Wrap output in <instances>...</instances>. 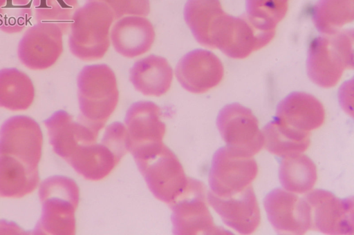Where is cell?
Returning <instances> with one entry per match:
<instances>
[{"instance_id":"29","label":"cell","mask_w":354,"mask_h":235,"mask_svg":"<svg viewBox=\"0 0 354 235\" xmlns=\"http://www.w3.org/2000/svg\"><path fill=\"white\" fill-rule=\"evenodd\" d=\"M106 3L115 20L125 15L147 16L150 12L149 0H99Z\"/></svg>"},{"instance_id":"27","label":"cell","mask_w":354,"mask_h":235,"mask_svg":"<svg viewBox=\"0 0 354 235\" xmlns=\"http://www.w3.org/2000/svg\"><path fill=\"white\" fill-rule=\"evenodd\" d=\"M354 19V0H319L313 20L322 34L335 33Z\"/></svg>"},{"instance_id":"13","label":"cell","mask_w":354,"mask_h":235,"mask_svg":"<svg viewBox=\"0 0 354 235\" xmlns=\"http://www.w3.org/2000/svg\"><path fill=\"white\" fill-rule=\"evenodd\" d=\"M270 223L279 234H304L311 228L308 203L292 192L277 188L264 198Z\"/></svg>"},{"instance_id":"20","label":"cell","mask_w":354,"mask_h":235,"mask_svg":"<svg viewBox=\"0 0 354 235\" xmlns=\"http://www.w3.org/2000/svg\"><path fill=\"white\" fill-rule=\"evenodd\" d=\"M110 36L117 52L125 57L133 58L150 50L155 40V31L147 19L130 15L115 23Z\"/></svg>"},{"instance_id":"7","label":"cell","mask_w":354,"mask_h":235,"mask_svg":"<svg viewBox=\"0 0 354 235\" xmlns=\"http://www.w3.org/2000/svg\"><path fill=\"white\" fill-rule=\"evenodd\" d=\"M204 184L189 178L180 196L171 204L173 232L178 235L232 234L216 226L206 203Z\"/></svg>"},{"instance_id":"1","label":"cell","mask_w":354,"mask_h":235,"mask_svg":"<svg viewBox=\"0 0 354 235\" xmlns=\"http://www.w3.org/2000/svg\"><path fill=\"white\" fill-rule=\"evenodd\" d=\"M77 88L79 119L100 132L118 103L115 73L106 64L86 65L78 74Z\"/></svg>"},{"instance_id":"19","label":"cell","mask_w":354,"mask_h":235,"mask_svg":"<svg viewBox=\"0 0 354 235\" xmlns=\"http://www.w3.org/2000/svg\"><path fill=\"white\" fill-rule=\"evenodd\" d=\"M274 119L290 128L309 132L323 124L325 110L322 103L314 96L295 92L280 101Z\"/></svg>"},{"instance_id":"15","label":"cell","mask_w":354,"mask_h":235,"mask_svg":"<svg viewBox=\"0 0 354 235\" xmlns=\"http://www.w3.org/2000/svg\"><path fill=\"white\" fill-rule=\"evenodd\" d=\"M175 72L183 88L192 93L202 94L219 84L224 69L221 60L213 52L197 49L180 59Z\"/></svg>"},{"instance_id":"25","label":"cell","mask_w":354,"mask_h":235,"mask_svg":"<svg viewBox=\"0 0 354 235\" xmlns=\"http://www.w3.org/2000/svg\"><path fill=\"white\" fill-rule=\"evenodd\" d=\"M261 132L266 148L279 156L301 154L310 145L309 132L290 128L275 119L268 123Z\"/></svg>"},{"instance_id":"11","label":"cell","mask_w":354,"mask_h":235,"mask_svg":"<svg viewBox=\"0 0 354 235\" xmlns=\"http://www.w3.org/2000/svg\"><path fill=\"white\" fill-rule=\"evenodd\" d=\"M305 199L310 208L312 229L326 234H353V198L342 199L328 191L315 190Z\"/></svg>"},{"instance_id":"28","label":"cell","mask_w":354,"mask_h":235,"mask_svg":"<svg viewBox=\"0 0 354 235\" xmlns=\"http://www.w3.org/2000/svg\"><path fill=\"white\" fill-rule=\"evenodd\" d=\"M289 0H246V14L258 27L275 30L286 14Z\"/></svg>"},{"instance_id":"12","label":"cell","mask_w":354,"mask_h":235,"mask_svg":"<svg viewBox=\"0 0 354 235\" xmlns=\"http://www.w3.org/2000/svg\"><path fill=\"white\" fill-rule=\"evenodd\" d=\"M42 143L40 126L29 116H12L1 127L0 156H10L37 167L41 156Z\"/></svg>"},{"instance_id":"6","label":"cell","mask_w":354,"mask_h":235,"mask_svg":"<svg viewBox=\"0 0 354 235\" xmlns=\"http://www.w3.org/2000/svg\"><path fill=\"white\" fill-rule=\"evenodd\" d=\"M128 151L126 127L114 122L106 128L100 143L83 145L67 162L84 178L96 181L107 176Z\"/></svg>"},{"instance_id":"23","label":"cell","mask_w":354,"mask_h":235,"mask_svg":"<svg viewBox=\"0 0 354 235\" xmlns=\"http://www.w3.org/2000/svg\"><path fill=\"white\" fill-rule=\"evenodd\" d=\"M39 181L37 167L10 156H0V197L21 198L31 193Z\"/></svg>"},{"instance_id":"22","label":"cell","mask_w":354,"mask_h":235,"mask_svg":"<svg viewBox=\"0 0 354 235\" xmlns=\"http://www.w3.org/2000/svg\"><path fill=\"white\" fill-rule=\"evenodd\" d=\"M129 73L136 90L146 96L163 95L169 90L173 79V70L168 61L155 54L136 61Z\"/></svg>"},{"instance_id":"14","label":"cell","mask_w":354,"mask_h":235,"mask_svg":"<svg viewBox=\"0 0 354 235\" xmlns=\"http://www.w3.org/2000/svg\"><path fill=\"white\" fill-rule=\"evenodd\" d=\"M62 29L55 24L32 27L21 39L18 57L26 67L41 70L53 66L63 52Z\"/></svg>"},{"instance_id":"9","label":"cell","mask_w":354,"mask_h":235,"mask_svg":"<svg viewBox=\"0 0 354 235\" xmlns=\"http://www.w3.org/2000/svg\"><path fill=\"white\" fill-rule=\"evenodd\" d=\"M216 124L227 146L252 156L261 150L263 134L250 109L239 103L227 105L219 112Z\"/></svg>"},{"instance_id":"16","label":"cell","mask_w":354,"mask_h":235,"mask_svg":"<svg viewBox=\"0 0 354 235\" xmlns=\"http://www.w3.org/2000/svg\"><path fill=\"white\" fill-rule=\"evenodd\" d=\"M161 115L160 108L151 101H138L129 107L124 123L131 154L162 143L166 126Z\"/></svg>"},{"instance_id":"24","label":"cell","mask_w":354,"mask_h":235,"mask_svg":"<svg viewBox=\"0 0 354 235\" xmlns=\"http://www.w3.org/2000/svg\"><path fill=\"white\" fill-rule=\"evenodd\" d=\"M35 99L30 78L14 68L0 70V107L12 111L26 110Z\"/></svg>"},{"instance_id":"21","label":"cell","mask_w":354,"mask_h":235,"mask_svg":"<svg viewBox=\"0 0 354 235\" xmlns=\"http://www.w3.org/2000/svg\"><path fill=\"white\" fill-rule=\"evenodd\" d=\"M226 13L220 0H187L184 18L196 41L202 45L216 48V38Z\"/></svg>"},{"instance_id":"8","label":"cell","mask_w":354,"mask_h":235,"mask_svg":"<svg viewBox=\"0 0 354 235\" xmlns=\"http://www.w3.org/2000/svg\"><path fill=\"white\" fill-rule=\"evenodd\" d=\"M258 173L252 156L228 146L214 154L209 174L210 192L218 197H228L249 187Z\"/></svg>"},{"instance_id":"3","label":"cell","mask_w":354,"mask_h":235,"mask_svg":"<svg viewBox=\"0 0 354 235\" xmlns=\"http://www.w3.org/2000/svg\"><path fill=\"white\" fill-rule=\"evenodd\" d=\"M115 20L111 10L99 0H87L73 15L68 44L71 52L84 61L102 59L110 45L109 30Z\"/></svg>"},{"instance_id":"5","label":"cell","mask_w":354,"mask_h":235,"mask_svg":"<svg viewBox=\"0 0 354 235\" xmlns=\"http://www.w3.org/2000/svg\"><path fill=\"white\" fill-rule=\"evenodd\" d=\"M353 31L346 30L323 34L310 43L307 72L317 85L335 86L345 70L353 68Z\"/></svg>"},{"instance_id":"10","label":"cell","mask_w":354,"mask_h":235,"mask_svg":"<svg viewBox=\"0 0 354 235\" xmlns=\"http://www.w3.org/2000/svg\"><path fill=\"white\" fill-rule=\"evenodd\" d=\"M275 30L262 29L243 14H225L216 39V48L233 59H243L268 44Z\"/></svg>"},{"instance_id":"18","label":"cell","mask_w":354,"mask_h":235,"mask_svg":"<svg viewBox=\"0 0 354 235\" xmlns=\"http://www.w3.org/2000/svg\"><path fill=\"white\" fill-rule=\"evenodd\" d=\"M55 152L68 160L83 145L97 141L99 131L64 110L55 112L44 121Z\"/></svg>"},{"instance_id":"4","label":"cell","mask_w":354,"mask_h":235,"mask_svg":"<svg viewBox=\"0 0 354 235\" xmlns=\"http://www.w3.org/2000/svg\"><path fill=\"white\" fill-rule=\"evenodd\" d=\"M132 155L153 196L171 205L183 192L189 179L176 154L162 143Z\"/></svg>"},{"instance_id":"17","label":"cell","mask_w":354,"mask_h":235,"mask_svg":"<svg viewBox=\"0 0 354 235\" xmlns=\"http://www.w3.org/2000/svg\"><path fill=\"white\" fill-rule=\"evenodd\" d=\"M207 200L224 223L241 234L253 233L260 224V210L251 185L225 198L218 197L209 191Z\"/></svg>"},{"instance_id":"2","label":"cell","mask_w":354,"mask_h":235,"mask_svg":"<svg viewBox=\"0 0 354 235\" xmlns=\"http://www.w3.org/2000/svg\"><path fill=\"white\" fill-rule=\"evenodd\" d=\"M39 196L42 213L32 234H74L75 212L80 200V190L76 183L66 176L49 177L41 183Z\"/></svg>"},{"instance_id":"26","label":"cell","mask_w":354,"mask_h":235,"mask_svg":"<svg viewBox=\"0 0 354 235\" xmlns=\"http://www.w3.org/2000/svg\"><path fill=\"white\" fill-rule=\"evenodd\" d=\"M279 176L286 190L297 194L307 193L317 181V168L306 155L292 154L285 156L281 162Z\"/></svg>"}]
</instances>
